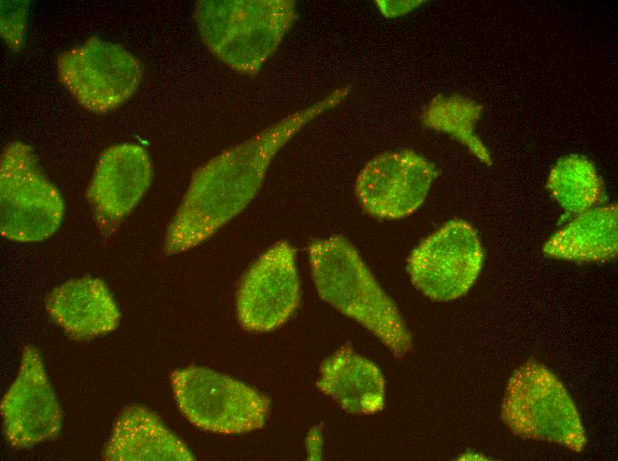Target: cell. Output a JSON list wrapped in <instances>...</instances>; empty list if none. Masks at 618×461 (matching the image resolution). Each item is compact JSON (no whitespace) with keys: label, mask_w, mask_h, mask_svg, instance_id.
I'll list each match as a JSON object with an SVG mask.
<instances>
[{"label":"cell","mask_w":618,"mask_h":461,"mask_svg":"<svg viewBox=\"0 0 618 461\" xmlns=\"http://www.w3.org/2000/svg\"><path fill=\"white\" fill-rule=\"evenodd\" d=\"M350 91L348 85L337 88L199 167L168 226L164 252L175 254L195 247L242 212L260 190L281 148Z\"/></svg>","instance_id":"1"},{"label":"cell","mask_w":618,"mask_h":461,"mask_svg":"<svg viewBox=\"0 0 618 461\" xmlns=\"http://www.w3.org/2000/svg\"><path fill=\"white\" fill-rule=\"evenodd\" d=\"M312 278L321 299L355 320L395 357L412 348V335L393 301L383 290L355 246L344 236L308 246Z\"/></svg>","instance_id":"2"},{"label":"cell","mask_w":618,"mask_h":461,"mask_svg":"<svg viewBox=\"0 0 618 461\" xmlns=\"http://www.w3.org/2000/svg\"><path fill=\"white\" fill-rule=\"evenodd\" d=\"M194 14L205 46L242 74L262 68L297 16L291 0L198 1Z\"/></svg>","instance_id":"3"},{"label":"cell","mask_w":618,"mask_h":461,"mask_svg":"<svg viewBox=\"0 0 618 461\" xmlns=\"http://www.w3.org/2000/svg\"><path fill=\"white\" fill-rule=\"evenodd\" d=\"M501 418L515 435L582 452L586 434L574 402L558 377L528 361L514 371L501 404Z\"/></svg>","instance_id":"4"},{"label":"cell","mask_w":618,"mask_h":461,"mask_svg":"<svg viewBox=\"0 0 618 461\" xmlns=\"http://www.w3.org/2000/svg\"><path fill=\"white\" fill-rule=\"evenodd\" d=\"M170 383L180 412L199 429L242 434L265 425L269 400L242 381L191 365L173 371Z\"/></svg>","instance_id":"5"},{"label":"cell","mask_w":618,"mask_h":461,"mask_svg":"<svg viewBox=\"0 0 618 461\" xmlns=\"http://www.w3.org/2000/svg\"><path fill=\"white\" fill-rule=\"evenodd\" d=\"M0 230L18 242L50 238L59 227L64 205L57 188L41 170L31 147L8 144L0 160Z\"/></svg>","instance_id":"6"},{"label":"cell","mask_w":618,"mask_h":461,"mask_svg":"<svg viewBox=\"0 0 618 461\" xmlns=\"http://www.w3.org/2000/svg\"><path fill=\"white\" fill-rule=\"evenodd\" d=\"M57 69L60 82L77 104L95 113L123 105L143 76L142 66L131 51L96 35L62 52Z\"/></svg>","instance_id":"7"},{"label":"cell","mask_w":618,"mask_h":461,"mask_svg":"<svg viewBox=\"0 0 618 461\" xmlns=\"http://www.w3.org/2000/svg\"><path fill=\"white\" fill-rule=\"evenodd\" d=\"M484 262L477 230L468 222L446 223L419 243L407 259L412 285L434 301L456 300L468 293Z\"/></svg>","instance_id":"8"},{"label":"cell","mask_w":618,"mask_h":461,"mask_svg":"<svg viewBox=\"0 0 618 461\" xmlns=\"http://www.w3.org/2000/svg\"><path fill=\"white\" fill-rule=\"evenodd\" d=\"M299 301L296 249L289 242L280 240L242 277L236 294L238 322L250 332H271L288 321Z\"/></svg>","instance_id":"9"},{"label":"cell","mask_w":618,"mask_h":461,"mask_svg":"<svg viewBox=\"0 0 618 461\" xmlns=\"http://www.w3.org/2000/svg\"><path fill=\"white\" fill-rule=\"evenodd\" d=\"M436 176L434 165L415 151H389L376 155L361 168L354 193L368 215L399 220L423 205Z\"/></svg>","instance_id":"10"},{"label":"cell","mask_w":618,"mask_h":461,"mask_svg":"<svg viewBox=\"0 0 618 461\" xmlns=\"http://www.w3.org/2000/svg\"><path fill=\"white\" fill-rule=\"evenodd\" d=\"M0 410L4 435L14 449H28L59 435L61 409L35 347L23 348L18 374Z\"/></svg>","instance_id":"11"},{"label":"cell","mask_w":618,"mask_h":461,"mask_svg":"<svg viewBox=\"0 0 618 461\" xmlns=\"http://www.w3.org/2000/svg\"><path fill=\"white\" fill-rule=\"evenodd\" d=\"M153 176L150 157L142 146L124 143L102 152L86 190L99 228L111 233L134 209Z\"/></svg>","instance_id":"12"},{"label":"cell","mask_w":618,"mask_h":461,"mask_svg":"<svg viewBox=\"0 0 618 461\" xmlns=\"http://www.w3.org/2000/svg\"><path fill=\"white\" fill-rule=\"evenodd\" d=\"M52 319L75 340L107 334L121 320L118 306L99 278L83 277L55 287L45 299Z\"/></svg>","instance_id":"13"},{"label":"cell","mask_w":618,"mask_h":461,"mask_svg":"<svg viewBox=\"0 0 618 461\" xmlns=\"http://www.w3.org/2000/svg\"><path fill=\"white\" fill-rule=\"evenodd\" d=\"M102 457L108 461H191L189 449L149 409L131 404L117 417Z\"/></svg>","instance_id":"14"},{"label":"cell","mask_w":618,"mask_h":461,"mask_svg":"<svg viewBox=\"0 0 618 461\" xmlns=\"http://www.w3.org/2000/svg\"><path fill=\"white\" fill-rule=\"evenodd\" d=\"M316 385L351 414L372 415L384 406L385 383L381 371L347 344L323 361Z\"/></svg>","instance_id":"15"},{"label":"cell","mask_w":618,"mask_h":461,"mask_svg":"<svg viewBox=\"0 0 618 461\" xmlns=\"http://www.w3.org/2000/svg\"><path fill=\"white\" fill-rule=\"evenodd\" d=\"M616 205L592 207L556 231L545 243L543 254L551 258L598 262L612 260L618 252Z\"/></svg>","instance_id":"16"},{"label":"cell","mask_w":618,"mask_h":461,"mask_svg":"<svg viewBox=\"0 0 618 461\" xmlns=\"http://www.w3.org/2000/svg\"><path fill=\"white\" fill-rule=\"evenodd\" d=\"M482 114V105L471 98L459 94H440L425 106L422 121L426 128L450 136L482 163L490 166L491 154L476 133Z\"/></svg>","instance_id":"17"},{"label":"cell","mask_w":618,"mask_h":461,"mask_svg":"<svg viewBox=\"0 0 618 461\" xmlns=\"http://www.w3.org/2000/svg\"><path fill=\"white\" fill-rule=\"evenodd\" d=\"M546 188L561 207L577 215L595 207L603 194L602 180L594 164L577 154L566 155L556 162Z\"/></svg>","instance_id":"18"},{"label":"cell","mask_w":618,"mask_h":461,"mask_svg":"<svg viewBox=\"0 0 618 461\" xmlns=\"http://www.w3.org/2000/svg\"><path fill=\"white\" fill-rule=\"evenodd\" d=\"M28 6V1L1 2V35L14 52L22 47Z\"/></svg>","instance_id":"19"},{"label":"cell","mask_w":618,"mask_h":461,"mask_svg":"<svg viewBox=\"0 0 618 461\" xmlns=\"http://www.w3.org/2000/svg\"><path fill=\"white\" fill-rule=\"evenodd\" d=\"M381 13L388 18L401 16L418 7L423 1H376Z\"/></svg>","instance_id":"20"}]
</instances>
